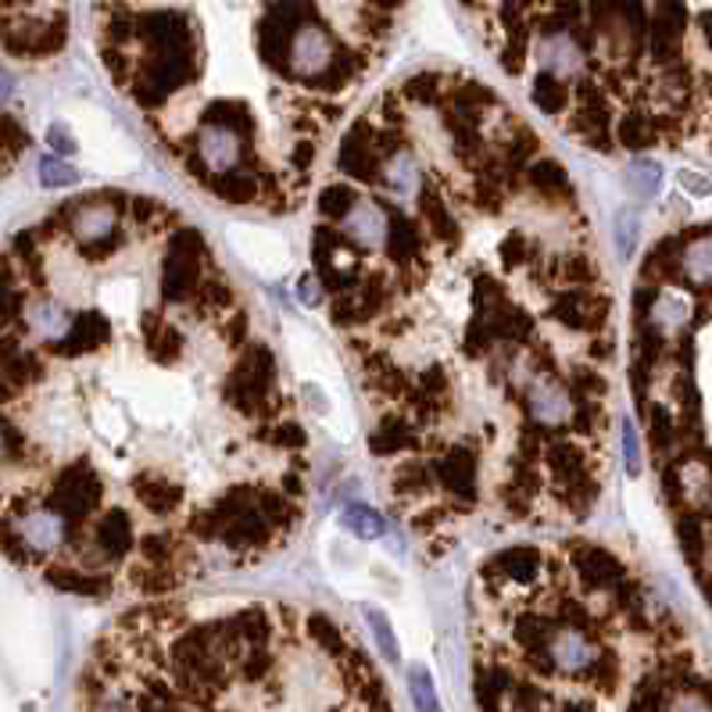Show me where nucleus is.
Segmentation results:
<instances>
[{
  "instance_id": "nucleus-1",
  "label": "nucleus",
  "mask_w": 712,
  "mask_h": 712,
  "mask_svg": "<svg viewBox=\"0 0 712 712\" xmlns=\"http://www.w3.org/2000/svg\"><path fill=\"white\" fill-rule=\"evenodd\" d=\"M333 58H337V43L322 25L308 22L301 29H293V37L287 43V65L293 75H301V80H319V75L330 72Z\"/></svg>"
},
{
  "instance_id": "nucleus-2",
  "label": "nucleus",
  "mask_w": 712,
  "mask_h": 712,
  "mask_svg": "<svg viewBox=\"0 0 712 712\" xmlns=\"http://www.w3.org/2000/svg\"><path fill=\"white\" fill-rule=\"evenodd\" d=\"M197 255H200V240L194 234H179L173 247H168V255L162 261V293L168 301L190 298V290L197 283Z\"/></svg>"
},
{
  "instance_id": "nucleus-3",
  "label": "nucleus",
  "mask_w": 712,
  "mask_h": 712,
  "mask_svg": "<svg viewBox=\"0 0 712 712\" xmlns=\"http://www.w3.org/2000/svg\"><path fill=\"white\" fill-rule=\"evenodd\" d=\"M118 229V208L104 197H90L83 205L69 208V234L75 244L83 247H97L104 240H112Z\"/></svg>"
},
{
  "instance_id": "nucleus-4",
  "label": "nucleus",
  "mask_w": 712,
  "mask_h": 712,
  "mask_svg": "<svg viewBox=\"0 0 712 712\" xmlns=\"http://www.w3.org/2000/svg\"><path fill=\"white\" fill-rule=\"evenodd\" d=\"M240 133L234 126H223V122H205L197 133V158L208 173L223 176V173H234L240 165Z\"/></svg>"
},
{
  "instance_id": "nucleus-5",
  "label": "nucleus",
  "mask_w": 712,
  "mask_h": 712,
  "mask_svg": "<svg viewBox=\"0 0 712 712\" xmlns=\"http://www.w3.org/2000/svg\"><path fill=\"white\" fill-rule=\"evenodd\" d=\"M272 386V354L266 348H255L251 359L240 362L234 380L226 383V398L234 401L237 409H255L258 398H266Z\"/></svg>"
},
{
  "instance_id": "nucleus-6",
  "label": "nucleus",
  "mask_w": 712,
  "mask_h": 712,
  "mask_svg": "<svg viewBox=\"0 0 712 712\" xmlns=\"http://www.w3.org/2000/svg\"><path fill=\"white\" fill-rule=\"evenodd\" d=\"M545 652H548L555 670H563V673H584V670H591V665L598 662L595 641L587 638V633L572 630V627L551 630L545 638Z\"/></svg>"
},
{
  "instance_id": "nucleus-7",
  "label": "nucleus",
  "mask_w": 712,
  "mask_h": 712,
  "mask_svg": "<svg viewBox=\"0 0 712 712\" xmlns=\"http://www.w3.org/2000/svg\"><path fill=\"white\" fill-rule=\"evenodd\" d=\"M340 234H344L354 247H365V251H376L386 240V211L376 200L359 197L348 208V215L340 219Z\"/></svg>"
},
{
  "instance_id": "nucleus-8",
  "label": "nucleus",
  "mask_w": 712,
  "mask_h": 712,
  "mask_svg": "<svg viewBox=\"0 0 712 712\" xmlns=\"http://www.w3.org/2000/svg\"><path fill=\"white\" fill-rule=\"evenodd\" d=\"M14 534H19V540L33 555H51L61 548V540H65V519H61L54 508H29V513L14 523Z\"/></svg>"
},
{
  "instance_id": "nucleus-9",
  "label": "nucleus",
  "mask_w": 712,
  "mask_h": 712,
  "mask_svg": "<svg viewBox=\"0 0 712 712\" xmlns=\"http://www.w3.org/2000/svg\"><path fill=\"white\" fill-rule=\"evenodd\" d=\"M537 61L555 80H569V75H577L584 69V51L569 33H551L537 43Z\"/></svg>"
},
{
  "instance_id": "nucleus-10",
  "label": "nucleus",
  "mask_w": 712,
  "mask_h": 712,
  "mask_svg": "<svg viewBox=\"0 0 712 712\" xmlns=\"http://www.w3.org/2000/svg\"><path fill=\"white\" fill-rule=\"evenodd\" d=\"M25 327L37 340H48V344H54V340H65L69 327H72V316H69L65 305L40 298V301L25 305Z\"/></svg>"
},
{
  "instance_id": "nucleus-11",
  "label": "nucleus",
  "mask_w": 712,
  "mask_h": 712,
  "mask_svg": "<svg viewBox=\"0 0 712 712\" xmlns=\"http://www.w3.org/2000/svg\"><path fill=\"white\" fill-rule=\"evenodd\" d=\"M530 412L537 423L545 426H559L572 420V398L566 386L551 383V380H540L530 386Z\"/></svg>"
},
{
  "instance_id": "nucleus-12",
  "label": "nucleus",
  "mask_w": 712,
  "mask_h": 712,
  "mask_svg": "<svg viewBox=\"0 0 712 712\" xmlns=\"http://www.w3.org/2000/svg\"><path fill=\"white\" fill-rule=\"evenodd\" d=\"M380 183L386 194H394L398 200H409L420 190V162H415L412 151H394L391 158L380 162Z\"/></svg>"
},
{
  "instance_id": "nucleus-13",
  "label": "nucleus",
  "mask_w": 712,
  "mask_h": 712,
  "mask_svg": "<svg viewBox=\"0 0 712 712\" xmlns=\"http://www.w3.org/2000/svg\"><path fill=\"white\" fill-rule=\"evenodd\" d=\"M441 476H444L447 491L469 502L476 494V458H473L469 447H452L441 462Z\"/></svg>"
},
{
  "instance_id": "nucleus-14",
  "label": "nucleus",
  "mask_w": 712,
  "mask_h": 712,
  "mask_svg": "<svg viewBox=\"0 0 712 712\" xmlns=\"http://www.w3.org/2000/svg\"><path fill=\"white\" fill-rule=\"evenodd\" d=\"M97 545L112 559H122L133 548V519L126 516V508H107L97 526Z\"/></svg>"
},
{
  "instance_id": "nucleus-15",
  "label": "nucleus",
  "mask_w": 712,
  "mask_h": 712,
  "mask_svg": "<svg viewBox=\"0 0 712 712\" xmlns=\"http://www.w3.org/2000/svg\"><path fill=\"white\" fill-rule=\"evenodd\" d=\"M340 168H344L348 176L365 179V183H376L380 179V168L373 162V151H369L362 130H354L348 141H344V147H340Z\"/></svg>"
},
{
  "instance_id": "nucleus-16",
  "label": "nucleus",
  "mask_w": 712,
  "mask_h": 712,
  "mask_svg": "<svg viewBox=\"0 0 712 712\" xmlns=\"http://www.w3.org/2000/svg\"><path fill=\"white\" fill-rule=\"evenodd\" d=\"M386 247H391V255L398 261H409L415 251H420V226H415L412 219H405V215H391L386 219Z\"/></svg>"
},
{
  "instance_id": "nucleus-17",
  "label": "nucleus",
  "mask_w": 712,
  "mask_h": 712,
  "mask_svg": "<svg viewBox=\"0 0 712 712\" xmlns=\"http://www.w3.org/2000/svg\"><path fill=\"white\" fill-rule=\"evenodd\" d=\"M101 498V484L97 476H69L65 484H61V502L72 513H86V508H94Z\"/></svg>"
},
{
  "instance_id": "nucleus-18",
  "label": "nucleus",
  "mask_w": 712,
  "mask_h": 712,
  "mask_svg": "<svg viewBox=\"0 0 712 712\" xmlns=\"http://www.w3.org/2000/svg\"><path fill=\"white\" fill-rule=\"evenodd\" d=\"M365 612V623H369V630H373V641H376V648H380V656L391 662V665H398L401 662V644H398V633H394V627H391V619H386L380 609H373V606H365L362 609Z\"/></svg>"
},
{
  "instance_id": "nucleus-19",
  "label": "nucleus",
  "mask_w": 712,
  "mask_h": 712,
  "mask_svg": "<svg viewBox=\"0 0 712 712\" xmlns=\"http://www.w3.org/2000/svg\"><path fill=\"white\" fill-rule=\"evenodd\" d=\"M409 694L415 712H444L437 699V684H433L426 665H409Z\"/></svg>"
},
{
  "instance_id": "nucleus-20",
  "label": "nucleus",
  "mask_w": 712,
  "mask_h": 712,
  "mask_svg": "<svg viewBox=\"0 0 712 712\" xmlns=\"http://www.w3.org/2000/svg\"><path fill=\"white\" fill-rule=\"evenodd\" d=\"M340 526L362 540H376L383 534V519L369 505H359V502H351L344 513H340Z\"/></svg>"
},
{
  "instance_id": "nucleus-21",
  "label": "nucleus",
  "mask_w": 712,
  "mask_h": 712,
  "mask_svg": "<svg viewBox=\"0 0 712 712\" xmlns=\"http://www.w3.org/2000/svg\"><path fill=\"white\" fill-rule=\"evenodd\" d=\"M627 183H630V190L638 194V197H656L659 187H662V168H659V162H648V158L630 162Z\"/></svg>"
},
{
  "instance_id": "nucleus-22",
  "label": "nucleus",
  "mask_w": 712,
  "mask_h": 712,
  "mask_svg": "<svg viewBox=\"0 0 712 712\" xmlns=\"http://www.w3.org/2000/svg\"><path fill=\"white\" fill-rule=\"evenodd\" d=\"M136 491H141L144 505L154 508V513H158V508H176L179 498H183V491L176 484H168V479H162V476L141 479V484H136Z\"/></svg>"
},
{
  "instance_id": "nucleus-23",
  "label": "nucleus",
  "mask_w": 712,
  "mask_h": 712,
  "mask_svg": "<svg viewBox=\"0 0 712 712\" xmlns=\"http://www.w3.org/2000/svg\"><path fill=\"white\" fill-rule=\"evenodd\" d=\"M37 179L48 190H65L72 183H80V173H75L69 162H61L58 154H48V158H40V165H37Z\"/></svg>"
},
{
  "instance_id": "nucleus-24",
  "label": "nucleus",
  "mask_w": 712,
  "mask_h": 712,
  "mask_svg": "<svg viewBox=\"0 0 712 712\" xmlns=\"http://www.w3.org/2000/svg\"><path fill=\"white\" fill-rule=\"evenodd\" d=\"M530 97H534V104L540 107V112L555 115L566 104V86H563V80H555L551 72H540L534 80V86H530Z\"/></svg>"
},
{
  "instance_id": "nucleus-25",
  "label": "nucleus",
  "mask_w": 712,
  "mask_h": 712,
  "mask_svg": "<svg viewBox=\"0 0 712 712\" xmlns=\"http://www.w3.org/2000/svg\"><path fill=\"white\" fill-rule=\"evenodd\" d=\"M684 272L694 283H712V237L694 240L684 251Z\"/></svg>"
},
{
  "instance_id": "nucleus-26",
  "label": "nucleus",
  "mask_w": 712,
  "mask_h": 712,
  "mask_svg": "<svg viewBox=\"0 0 712 712\" xmlns=\"http://www.w3.org/2000/svg\"><path fill=\"white\" fill-rule=\"evenodd\" d=\"M530 183L537 190H545V194H555V190H566L569 187V176H566V168L559 162H551V158H540L530 165Z\"/></svg>"
},
{
  "instance_id": "nucleus-27",
  "label": "nucleus",
  "mask_w": 712,
  "mask_h": 712,
  "mask_svg": "<svg viewBox=\"0 0 712 712\" xmlns=\"http://www.w3.org/2000/svg\"><path fill=\"white\" fill-rule=\"evenodd\" d=\"M354 200H359V194H354L351 187H344V183H340V187L322 190V197H319V211L327 215V219H344L348 208L354 205Z\"/></svg>"
},
{
  "instance_id": "nucleus-28",
  "label": "nucleus",
  "mask_w": 712,
  "mask_h": 712,
  "mask_svg": "<svg viewBox=\"0 0 712 712\" xmlns=\"http://www.w3.org/2000/svg\"><path fill=\"white\" fill-rule=\"evenodd\" d=\"M688 298H680V293H665V298H659V305H656V322L659 327H665V330H677L680 322L688 319Z\"/></svg>"
},
{
  "instance_id": "nucleus-29",
  "label": "nucleus",
  "mask_w": 712,
  "mask_h": 712,
  "mask_svg": "<svg viewBox=\"0 0 712 712\" xmlns=\"http://www.w3.org/2000/svg\"><path fill=\"white\" fill-rule=\"evenodd\" d=\"M215 194L226 197V200H247V197H255V179H247L240 176L237 168L234 173H223V176H215Z\"/></svg>"
},
{
  "instance_id": "nucleus-30",
  "label": "nucleus",
  "mask_w": 712,
  "mask_h": 712,
  "mask_svg": "<svg viewBox=\"0 0 712 712\" xmlns=\"http://www.w3.org/2000/svg\"><path fill=\"white\" fill-rule=\"evenodd\" d=\"M409 444H412V433L405 423H398V420H383L380 433L373 437L376 452H398V447H409Z\"/></svg>"
},
{
  "instance_id": "nucleus-31",
  "label": "nucleus",
  "mask_w": 712,
  "mask_h": 712,
  "mask_svg": "<svg viewBox=\"0 0 712 712\" xmlns=\"http://www.w3.org/2000/svg\"><path fill=\"white\" fill-rule=\"evenodd\" d=\"M638 229H641V223H638V215H633V211H619L616 215V247H619V255H623V258H630L633 251H638Z\"/></svg>"
},
{
  "instance_id": "nucleus-32",
  "label": "nucleus",
  "mask_w": 712,
  "mask_h": 712,
  "mask_svg": "<svg viewBox=\"0 0 712 712\" xmlns=\"http://www.w3.org/2000/svg\"><path fill=\"white\" fill-rule=\"evenodd\" d=\"M502 566L508 569V577H516V580H534V577H537V551L516 548V551L505 555Z\"/></svg>"
},
{
  "instance_id": "nucleus-33",
  "label": "nucleus",
  "mask_w": 712,
  "mask_h": 712,
  "mask_svg": "<svg viewBox=\"0 0 712 712\" xmlns=\"http://www.w3.org/2000/svg\"><path fill=\"white\" fill-rule=\"evenodd\" d=\"M555 316L569 322V327H591V305H587V298H580V293H569L566 301H559Z\"/></svg>"
},
{
  "instance_id": "nucleus-34",
  "label": "nucleus",
  "mask_w": 712,
  "mask_h": 712,
  "mask_svg": "<svg viewBox=\"0 0 712 712\" xmlns=\"http://www.w3.org/2000/svg\"><path fill=\"white\" fill-rule=\"evenodd\" d=\"M420 208H423V215L430 219V226L437 229V237H455V223L447 219V211L441 208V197H437V194L430 190V194L420 200Z\"/></svg>"
},
{
  "instance_id": "nucleus-35",
  "label": "nucleus",
  "mask_w": 712,
  "mask_h": 712,
  "mask_svg": "<svg viewBox=\"0 0 712 712\" xmlns=\"http://www.w3.org/2000/svg\"><path fill=\"white\" fill-rule=\"evenodd\" d=\"M623 462H627L630 476L641 473V444H638V430H633L630 420L623 423Z\"/></svg>"
},
{
  "instance_id": "nucleus-36",
  "label": "nucleus",
  "mask_w": 712,
  "mask_h": 712,
  "mask_svg": "<svg viewBox=\"0 0 712 712\" xmlns=\"http://www.w3.org/2000/svg\"><path fill=\"white\" fill-rule=\"evenodd\" d=\"M179 348H183V340H179L176 330H168V327L154 330V354H158V359H176Z\"/></svg>"
},
{
  "instance_id": "nucleus-37",
  "label": "nucleus",
  "mask_w": 712,
  "mask_h": 712,
  "mask_svg": "<svg viewBox=\"0 0 712 712\" xmlns=\"http://www.w3.org/2000/svg\"><path fill=\"white\" fill-rule=\"evenodd\" d=\"M677 183H680V187H684L691 197H709V194H712V179H705V176H699V173H688V168L677 176Z\"/></svg>"
},
{
  "instance_id": "nucleus-38",
  "label": "nucleus",
  "mask_w": 712,
  "mask_h": 712,
  "mask_svg": "<svg viewBox=\"0 0 712 712\" xmlns=\"http://www.w3.org/2000/svg\"><path fill=\"white\" fill-rule=\"evenodd\" d=\"M48 144H51L58 154H72V151H75V141L69 136V126H61V122H54V126L48 130Z\"/></svg>"
},
{
  "instance_id": "nucleus-39",
  "label": "nucleus",
  "mask_w": 712,
  "mask_h": 712,
  "mask_svg": "<svg viewBox=\"0 0 712 712\" xmlns=\"http://www.w3.org/2000/svg\"><path fill=\"white\" fill-rule=\"evenodd\" d=\"M298 298H301L308 308H316V305L322 301V293H319L316 276H301V283H298Z\"/></svg>"
},
{
  "instance_id": "nucleus-40",
  "label": "nucleus",
  "mask_w": 712,
  "mask_h": 712,
  "mask_svg": "<svg viewBox=\"0 0 712 712\" xmlns=\"http://www.w3.org/2000/svg\"><path fill=\"white\" fill-rule=\"evenodd\" d=\"M276 441H283V444H290V447H305V430L293 426V423H287V426H280V433H276Z\"/></svg>"
},
{
  "instance_id": "nucleus-41",
  "label": "nucleus",
  "mask_w": 712,
  "mask_h": 712,
  "mask_svg": "<svg viewBox=\"0 0 712 712\" xmlns=\"http://www.w3.org/2000/svg\"><path fill=\"white\" fill-rule=\"evenodd\" d=\"M94 712H133V705H130L126 699H122V694H107V699L97 702Z\"/></svg>"
},
{
  "instance_id": "nucleus-42",
  "label": "nucleus",
  "mask_w": 712,
  "mask_h": 712,
  "mask_svg": "<svg viewBox=\"0 0 712 712\" xmlns=\"http://www.w3.org/2000/svg\"><path fill=\"white\" fill-rule=\"evenodd\" d=\"M502 255H505L508 266H519L523 255H526V251H523V244H519V237H516V240H508V251H502Z\"/></svg>"
},
{
  "instance_id": "nucleus-43",
  "label": "nucleus",
  "mask_w": 712,
  "mask_h": 712,
  "mask_svg": "<svg viewBox=\"0 0 712 712\" xmlns=\"http://www.w3.org/2000/svg\"><path fill=\"white\" fill-rule=\"evenodd\" d=\"M670 712H705V709H702V702H699V699H680Z\"/></svg>"
},
{
  "instance_id": "nucleus-44",
  "label": "nucleus",
  "mask_w": 712,
  "mask_h": 712,
  "mask_svg": "<svg viewBox=\"0 0 712 712\" xmlns=\"http://www.w3.org/2000/svg\"><path fill=\"white\" fill-rule=\"evenodd\" d=\"M11 90H14V83L8 80L4 72H0V101H8V97H11Z\"/></svg>"
},
{
  "instance_id": "nucleus-45",
  "label": "nucleus",
  "mask_w": 712,
  "mask_h": 712,
  "mask_svg": "<svg viewBox=\"0 0 712 712\" xmlns=\"http://www.w3.org/2000/svg\"><path fill=\"white\" fill-rule=\"evenodd\" d=\"M0 455H4V437H0Z\"/></svg>"
}]
</instances>
